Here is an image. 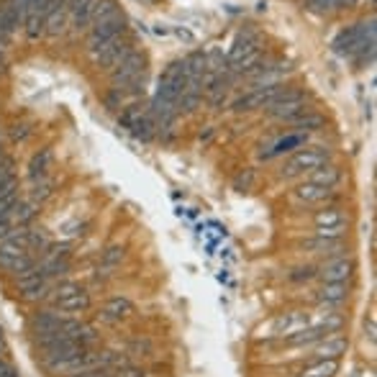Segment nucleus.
<instances>
[{"label":"nucleus","instance_id":"1","mask_svg":"<svg viewBox=\"0 0 377 377\" xmlns=\"http://www.w3.org/2000/svg\"><path fill=\"white\" fill-rule=\"evenodd\" d=\"M334 52L341 57H357L360 62H372L375 57V18H364L360 24L339 31L331 41Z\"/></svg>","mask_w":377,"mask_h":377},{"label":"nucleus","instance_id":"2","mask_svg":"<svg viewBox=\"0 0 377 377\" xmlns=\"http://www.w3.org/2000/svg\"><path fill=\"white\" fill-rule=\"evenodd\" d=\"M326 162H329V151L326 149H321V147H308V149L306 147H300V149H295L290 157L285 159L280 175H283L285 180L308 177L313 170H318V167L326 165Z\"/></svg>","mask_w":377,"mask_h":377},{"label":"nucleus","instance_id":"3","mask_svg":"<svg viewBox=\"0 0 377 377\" xmlns=\"http://www.w3.org/2000/svg\"><path fill=\"white\" fill-rule=\"evenodd\" d=\"M144 72H147V54L144 52H131L124 62L110 70V82L116 90L126 93V90H134V95L139 93V85L144 82Z\"/></svg>","mask_w":377,"mask_h":377},{"label":"nucleus","instance_id":"4","mask_svg":"<svg viewBox=\"0 0 377 377\" xmlns=\"http://www.w3.org/2000/svg\"><path fill=\"white\" fill-rule=\"evenodd\" d=\"M306 93L303 90H295V87H285L272 98V101L265 105V113L269 118H277V121H295L298 116L306 113Z\"/></svg>","mask_w":377,"mask_h":377},{"label":"nucleus","instance_id":"5","mask_svg":"<svg viewBox=\"0 0 377 377\" xmlns=\"http://www.w3.org/2000/svg\"><path fill=\"white\" fill-rule=\"evenodd\" d=\"M49 303L59 313H85L90 308V295L77 283H59L49 295Z\"/></svg>","mask_w":377,"mask_h":377},{"label":"nucleus","instance_id":"6","mask_svg":"<svg viewBox=\"0 0 377 377\" xmlns=\"http://www.w3.org/2000/svg\"><path fill=\"white\" fill-rule=\"evenodd\" d=\"M131 52H134V44L128 39H124V36H118V39L105 41V44H101L98 49L87 52V54H90V59H93V64L98 70L110 72L113 67H118V64L124 62Z\"/></svg>","mask_w":377,"mask_h":377},{"label":"nucleus","instance_id":"7","mask_svg":"<svg viewBox=\"0 0 377 377\" xmlns=\"http://www.w3.org/2000/svg\"><path fill=\"white\" fill-rule=\"evenodd\" d=\"M124 34H126V16L124 13H118V16L98 21V24H93L87 29L85 47H87V52H93V49H98L101 44H105V41H110V39H118V36H124Z\"/></svg>","mask_w":377,"mask_h":377},{"label":"nucleus","instance_id":"8","mask_svg":"<svg viewBox=\"0 0 377 377\" xmlns=\"http://www.w3.org/2000/svg\"><path fill=\"white\" fill-rule=\"evenodd\" d=\"M118 121H121V126L128 128L136 139H142V142H149L151 136H154V131H157L149 110H142V105H128V108H124Z\"/></svg>","mask_w":377,"mask_h":377},{"label":"nucleus","instance_id":"9","mask_svg":"<svg viewBox=\"0 0 377 377\" xmlns=\"http://www.w3.org/2000/svg\"><path fill=\"white\" fill-rule=\"evenodd\" d=\"M313 226H316V236H323V239H344L346 216L337 205H326L323 211H318L313 216Z\"/></svg>","mask_w":377,"mask_h":377},{"label":"nucleus","instance_id":"10","mask_svg":"<svg viewBox=\"0 0 377 377\" xmlns=\"http://www.w3.org/2000/svg\"><path fill=\"white\" fill-rule=\"evenodd\" d=\"M311 326V316L303 313V311H285V313H277L272 321L267 323L269 334H265L267 339H288L295 331Z\"/></svg>","mask_w":377,"mask_h":377},{"label":"nucleus","instance_id":"11","mask_svg":"<svg viewBox=\"0 0 377 377\" xmlns=\"http://www.w3.org/2000/svg\"><path fill=\"white\" fill-rule=\"evenodd\" d=\"M280 90H285L283 82H277V85H265V87H251L249 93L239 95V98L231 103V108H234L236 113H249V110L265 108Z\"/></svg>","mask_w":377,"mask_h":377},{"label":"nucleus","instance_id":"12","mask_svg":"<svg viewBox=\"0 0 377 377\" xmlns=\"http://www.w3.org/2000/svg\"><path fill=\"white\" fill-rule=\"evenodd\" d=\"M52 0H26L24 3V34L29 41H36L44 36V18Z\"/></svg>","mask_w":377,"mask_h":377},{"label":"nucleus","instance_id":"13","mask_svg":"<svg viewBox=\"0 0 377 377\" xmlns=\"http://www.w3.org/2000/svg\"><path fill=\"white\" fill-rule=\"evenodd\" d=\"M16 288H18V293H21V298H26V300H41V298H47L49 280L41 275L39 267L34 265L29 272H24V275L16 277Z\"/></svg>","mask_w":377,"mask_h":377},{"label":"nucleus","instance_id":"14","mask_svg":"<svg viewBox=\"0 0 377 377\" xmlns=\"http://www.w3.org/2000/svg\"><path fill=\"white\" fill-rule=\"evenodd\" d=\"M354 272H357V265H354L352 257H344V254L329 257V260L323 262V267L318 269L323 283H349L354 277Z\"/></svg>","mask_w":377,"mask_h":377},{"label":"nucleus","instance_id":"15","mask_svg":"<svg viewBox=\"0 0 377 377\" xmlns=\"http://www.w3.org/2000/svg\"><path fill=\"white\" fill-rule=\"evenodd\" d=\"M298 249L303 254H313V257H339L344 251V239H323V236H308L300 239Z\"/></svg>","mask_w":377,"mask_h":377},{"label":"nucleus","instance_id":"16","mask_svg":"<svg viewBox=\"0 0 377 377\" xmlns=\"http://www.w3.org/2000/svg\"><path fill=\"white\" fill-rule=\"evenodd\" d=\"M306 142H308V134H303V131H290V134L280 136L277 142H272L269 147H265V149L260 151V157L275 159V157H283V154H293L295 149L306 147Z\"/></svg>","mask_w":377,"mask_h":377},{"label":"nucleus","instance_id":"17","mask_svg":"<svg viewBox=\"0 0 377 377\" xmlns=\"http://www.w3.org/2000/svg\"><path fill=\"white\" fill-rule=\"evenodd\" d=\"M293 195H295V200L303 205H321L334 198V188H323V185H316V182L306 180L293 190Z\"/></svg>","mask_w":377,"mask_h":377},{"label":"nucleus","instance_id":"18","mask_svg":"<svg viewBox=\"0 0 377 377\" xmlns=\"http://www.w3.org/2000/svg\"><path fill=\"white\" fill-rule=\"evenodd\" d=\"M134 313V303L124 295H116V298H108L101 308V321L103 323H121L124 318Z\"/></svg>","mask_w":377,"mask_h":377},{"label":"nucleus","instance_id":"19","mask_svg":"<svg viewBox=\"0 0 377 377\" xmlns=\"http://www.w3.org/2000/svg\"><path fill=\"white\" fill-rule=\"evenodd\" d=\"M95 3L98 0H72L70 3V26L72 31H87L93 24Z\"/></svg>","mask_w":377,"mask_h":377},{"label":"nucleus","instance_id":"20","mask_svg":"<svg viewBox=\"0 0 377 377\" xmlns=\"http://www.w3.org/2000/svg\"><path fill=\"white\" fill-rule=\"evenodd\" d=\"M344 352H346V339L339 337V334H331V337L321 339L318 344H313L316 360H339Z\"/></svg>","mask_w":377,"mask_h":377},{"label":"nucleus","instance_id":"21","mask_svg":"<svg viewBox=\"0 0 377 377\" xmlns=\"http://www.w3.org/2000/svg\"><path fill=\"white\" fill-rule=\"evenodd\" d=\"M52 162H54V154H52L49 147L34 151L31 162H29V180L34 182V180H41V177H49V167H52Z\"/></svg>","mask_w":377,"mask_h":377},{"label":"nucleus","instance_id":"22","mask_svg":"<svg viewBox=\"0 0 377 377\" xmlns=\"http://www.w3.org/2000/svg\"><path fill=\"white\" fill-rule=\"evenodd\" d=\"M346 298H349V285L346 283H323L321 290H318V300L329 308L341 306Z\"/></svg>","mask_w":377,"mask_h":377},{"label":"nucleus","instance_id":"23","mask_svg":"<svg viewBox=\"0 0 377 377\" xmlns=\"http://www.w3.org/2000/svg\"><path fill=\"white\" fill-rule=\"evenodd\" d=\"M18 180L13 177V180H8L3 188H0V219H8L10 211L18 205Z\"/></svg>","mask_w":377,"mask_h":377},{"label":"nucleus","instance_id":"24","mask_svg":"<svg viewBox=\"0 0 377 377\" xmlns=\"http://www.w3.org/2000/svg\"><path fill=\"white\" fill-rule=\"evenodd\" d=\"M339 372V360H313L300 369V377H334Z\"/></svg>","mask_w":377,"mask_h":377},{"label":"nucleus","instance_id":"25","mask_svg":"<svg viewBox=\"0 0 377 377\" xmlns=\"http://www.w3.org/2000/svg\"><path fill=\"white\" fill-rule=\"evenodd\" d=\"M308 180L316 182V185H323V188H337L339 180H341V172L334 165H321L318 170H313V172L308 175Z\"/></svg>","mask_w":377,"mask_h":377},{"label":"nucleus","instance_id":"26","mask_svg":"<svg viewBox=\"0 0 377 377\" xmlns=\"http://www.w3.org/2000/svg\"><path fill=\"white\" fill-rule=\"evenodd\" d=\"M121 13V8H118L116 0H98L95 3V13H93V24H98V21H105V18H113ZM90 24V26H93Z\"/></svg>","mask_w":377,"mask_h":377},{"label":"nucleus","instance_id":"27","mask_svg":"<svg viewBox=\"0 0 377 377\" xmlns=\"http://www.w3.org/2000/svg\"><path fill=\"white\" fill-rule=\"evenodd\" d=\"M52 185H54V182L49 180V177L34 180L31 182V203H41V200H47V198L52 195Z\"/></svg>","mask_w":377,"mask_h":377},{"label":"nucleus","instance_id":"28","mask_svg":"<svg viewBox=\"0 0 377 377\" xmlns=\"http://www.w3.org/2000/svg\"><path fill=\"white\" fill-rule=\"evenodd\" d=\"M293 124L298 126L300 131L306 134V131H313V128H321L323 126V116H318V113H311V110H306L303 116H298Z\"/></svg>","mask_w":377,"mask_h":377},{"label":"nucleus","instance_id":"29","mask_svg":"<svg viewBox=\"0 0 377 377\" xmlns=\"http://www.w3.org/2000/svg\"><path fill=\"white\" fill-rule=\"evenodd\" d=\"M13 34H16V31L8 26V21H6V16H3V8H0V52H6V49L10 47Z\"/></svg>","mask_w":377,"mask_h":377},{"label":"nucleus","instance_id":"30","mask_svg":"<svg viewBox=\"0 0 377 377\" xmlns=\"http://www.w3.org/2000/svg\"><path fill=\"white\" fill-rule=\"evenodd\" d=\"M316 275H318V272H316L313 265H303V267H295V269H293V272H290V280H293V283H303V280L308 283V280H313Z\"/></svg>","mask_w":377,"mask_h":377},{"label":"nucleus","instance_id":"31","mask_svg":"<svg viewBox=\"0 0 377 377\" xmlns=\"http://www.w3.org/2000/svg\"><path fill=\"white\" fill-rule=\"evenodd\" d=\"M113 377H147L144 375V369L134 367V364H118V367H113Z\"/></svg>","mask_w":377,"mask_h":377},{"label":"nucleus","instance_id":"32","mask_svg":"<svg viewBox=\"0 0 377 377\" xmlns=\"http://www.w3.org/2000/svg\"><path fill=\"white\" fill-rule=\"evenodd\" d=\"M13 170H16V165H13V159H10V157H6L3 162H0V188H3L8 180H13V177H16V172H13Z\"/></svg>","mask_w":377,"mask_h":377},{"label":"nucleus","instance_id":"33","mask_svg":"<svg viewBox=\"0 0 377 377\" xmlns=\"http://www.w3.org/2000/svg\"><path fill=\"white\" fill-rule=\"evenodd\" d=\"M308 10H313V13H329V10L337 8V3L334 0H306Z\"/></svg>","mask_w":377,"mask_h":377},{"label":"nucleus","instance_id":"34","mask_svg":"<svg viewBox=\"0 0 377 377\" xmlns=\"http://www.w3.org/2000/svg\"><path fill=\"white\" fill-rule=\"evenodd\" d=\"M121 260H124V249H121V246H110V249L103 254V265H105V267H116Z\"/></svg>","mask_w":377,"mask_h":377},{"label":"nucleus","instance_id":"35","mask_svg":"<svg viewBox=\"0 0 377 377\" xmlns=\"http://www.w3.org/2000/svg\"><path fill=\"white\" fill-rule=\"evenodd\" d=\"M29 136H31V128H29V126H16V128H13V142H26Z\"/></svg>","mask_w":377,"mask_h":377},{"label":"nucleus","instance_id":"36","mask_svg":"<svg viewBox=\"0 0 377 377\" xmlns=\"http://www.w3.org/2000/svg\"><path fill=\"white\" fill-rule=\"evenodd\" d=\"M10 231H16V226H13L8 219H0V239H6Z\"/></svg>","mask_w":377,"mask_h":377},{"label":"nucleus","instance_id":"37","mask_svg":"<svg viewBox=\"0 0 377 377\" xmlns=\"http://www.w3.org/2000/svg\"><path fill=\"white\" fill-rule=\"evenodd\" d=\"M337 3V8H352V6H357V0H334Z\"/></svg>","mask_w":377,"mask_h":377},{"label":"nucleus","instance_id":"38","mask_svg":"<svg viewBox=\"0 0 377 377\" xmlns=\"http://www.w3.org/2000/svg\"><path fill=\"white\" fill-rule=\"evenodd\" d=\"M8 157V154H6V149H3V144H0V162H3V159Z\"/></svg>","mask_w":377,"mask_h":377},{"label":"nucleus","instance_id":"39","mask_svg":"<svg viewBox=\"0 0 377 377\" xmlns=\"http://www.w3.org/2000/svg\"><path fill=\"white\" fill-rule=\"evenodd\" d=\"M21 3H26V0H21Z\"/></svg>","mask_w":377,"mask_h":377},{"label":"nucleus","instance_id":"40","mask_svg":"<svg viewBox=\"0 0 377 377\" xmlns=\"http://www.w3.org/2000/svg\"><path fill=\"white\" fill-rule=\"evenodd\" d=\"M0 54H3V52H0Z\"/></svg>","mask_w":377,"mask_h":377}]
</instances>
